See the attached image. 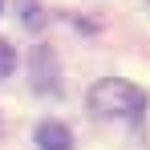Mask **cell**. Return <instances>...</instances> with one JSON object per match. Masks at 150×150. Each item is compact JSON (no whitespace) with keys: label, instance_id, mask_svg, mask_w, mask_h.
<instances>
[{"label":"cell","instance_id":"6da1fadb","mask_svg":"<svg viewBox=\"0 0 150 150\" xmlns=\"http://www.w3.org/2000/svg\"><path fill=\"white\" fill-rule=\"evenodd\" d=\"M142 110H146V93L138 89V85H130L122 77H105L98 81L93 89H89V114L93 118H126V122H134V118H142Z\"/></svg>","mask_w":150,"mask_h":150},{"label":"cell","instance_id":"7a4b0ae2","mask_svg":"<svg viewBox=\"0 0 150 150\" xmlns=\"http://www.w3.org/2000/svg\"><path fill=\"white\" fill-rule=\"evenodd\" d=\"M37 146L41 150H73V134L61 122H41L37 126Z\"/></svg>","mask_w":150,"mask_h":150},{"label":"cell","instance_id":"3957f363","mask_svg":"<svg viewBox=\"0 0 150 150\" xmlns=\"http://www.w3.org/2000/svg\"><path fill=\"white\" fill-rule=\"evenodd\" d=\"M12 69H16V53H12L8 41H0V77H8Z\"/></svg>","mask_w":150,"mask_h":150}]
</instances>
